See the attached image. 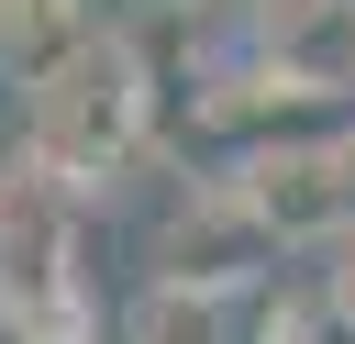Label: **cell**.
I'll return each mask as SVG.
<instances>
[{
  "instance_id": "cell-1",
  "label": "cell",
  "mask_w": 355,
  "mask_h": 344,
  "mask_svg": "<svg viewBox=\"0 0 355 344\" xmlns=\"http://www.w3.org/2000/svg\"><path fill=\"white\" fill-rule=\"evenodd\" d=\"M144 144H155V67L122 22H78L44 67H22V155L33 166L111 189Z\"/></svg>"
},
{
  "instance_id": "cell-4",
  "label": "cell",
  "mask_w": 355,
  "mask_h": 344,
  "mask_svg": "<svg viewBox=\"0 0 355 344\" xmlns=\"http://www.w3.org/2000/svg\"><path fill=\"white\" fill-rule=\"evenodd\" d=\"M244 67L288 100H355V0H244Z\"/></svg>"
},
{
  "instance_id": "cell-6",
  "label": "cell",
  "mask_w": 355,
  "mask_h": 344,
  "mask_svg": "<svg viewBox=\"0 0 355 344\" xmlns=\"http://www.w3.org/2000/svg\"><path fill=\"white\" fill-rule=\"evenodd\" d=\"M122 344H244V289L144 277V300L122 311Z\"/></svg>"
},
{
  "instance_id": "cell-2",
  "label": "cell",
  "mask_w": 355,
  "mask_h": 344,
  "mask_svg": "<svg viewBox=\"0 0 355 344\" xmlns=\"http://www.w3.org/2000/svg\"><path fill=\"white\" fill-rule=\"evenodd\" d=\"M89 189L11 155L0 166V344H89L100 300H89Z\"/></svg>"
},
{
  "instance_id": "cell-3",
  "label": "cell",
  "mask_w": 355,
  "mask_h": 344,
  "mask_svg": "<svg viewBox=\"0 0 355 344\" xmlns=\"http://www.w3.org/2000/svg\"><path fill=\"white\" fill-rule=\"evenodd\" d=\"M222 178H233V200L266 222L277 255H288V244H344V233H355V122H300V133L233 155Z\"/></svg>"
},
{
  "instance_id": "cell-5",
  "label": "cell",
  "mask_w": 355,
  "mask_h": 344,
  "mask_svg": "<svg viewBox=\"0 0 355 344\" xmlns=\"http://www.w3.org/2000/svg\"><path fill=\"white\" fill-rule=\"evenodd\" d=\"M277 266V244H266V222L233 200V178L211 166L178 211H166V233H155V277H200V289H255Z\"/></svg>"
},
{
  "instance_id": "cell-7",
  "label": "cell",
  "mask_w": 355,
  "mask_h": 344,
  "mask_svg": "<svg viewBox=\"0 0 355 344\" xmlns=\"http://www.w3.org/2000/svg\"><path fill=\"white\" fill-rule=\"evenodd\" d=\"M255 344H355V311H344L322 277H300V289L255 300Z\"/></svg>"
}]
</instances>
